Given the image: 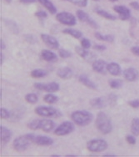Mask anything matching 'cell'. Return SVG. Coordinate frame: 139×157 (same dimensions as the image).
Here are the masks:
<instances>
[{
	"label": "cell",
	"instance_id": "6da1fadb",
	"mask_svg": "<svg viewBox=\"0 0 139 157\" xmlns=\"http://www.w3.org/2000/svg\"><path fill=\"white\" fill-rule=\"evenodd\" d=\"M97 129L103 135H108L112 130V124L111 120L106 113L101 111L97 114V119L95 121Z\"/></svg>",
	"mask_w": 139,
	"mask_h": 157
},
{
	"label": "cell",
	"instance_id": "7a4b0ae2",
	"mask_svg": "<svg viewBox=\"0 0 139 157\" xmlns=\"http://www.w3.org/2000/svg\"><path fill=\"white\" fill-rule=\"evenodd\" d=\"M71 118L76 124L79 126H85L92 122L93 115L87 110H77L72 113Z\"/></svg>",
	"mask_w": 139,
	"mask_h": 157
},
{
	"label": "cell",
	"instance_id": "3957f363",
	"mask_svg": "<svg viewBox=\"0 0 139 157\" xmlns=\"http://www.w3.org/2000/svg\"><path fill=\"white\" fill-rule=\"evenodd\" d=\"M27 127L33 130H42L44 132H50L51 130L54 129L55 123L51 120L49 119H42V120H33L28 123Z\"/></svg>",
	"mask_w": 139,
	"mask_h": 157
},
{
	"label": "cell",
	"instance_id": "277c9868",
	"mask_svg": "<svg viewBox=\"0 0 139 157\" xmlns=\"http://www.w3.org/2000/svg\"><path fill=\"white\" fill-rule=\"evenodd\" d=\"M35 134H26L24 136H18L13 142V146L17 151H24L33 143V137Z\"/></svg>",
	"mask_w": 139,
	"mask_h": 157
},
{
	"label": "cell",
	"instance_id": "5b68a950",
	"mask_svg": "<svg viewBox=\"0 0 139 157\" xmlns=\"http://www.w3.org/2000/svg\"><path fill=\"white\" fill-rule=\"evenodd\" d=\"M108 147V142L102 139L92 140L87 143V149L91 152H102Z\"/></svg>",
	"mask_w": 139,
	"mask_h": 157
},
{
	"label": "cell",
	"instance_id": "8992f818",
	"mask_svg": "<svg viewBox=\"0 0 139 157\" xmlns=\"http://www.w3.org/2000/svg\"><path fill=\"white\" fill-rule=\"evenodd\" d=\"M35 113L39 116L43 117H59L61 112L51 106H38L35 109Z\"/></svg>",
	"mask_w": 139,
	"mask_h": 157
},
{
	"label": "cell",
	"instance_id": "52a82bcc",
	"mask_svg": "<svg viewBox=\"0 0 139 157\" xmlns=\"http://www.w3.org/2000/svg\"><path fill=\"white\" fill-rule=\"evenodd\" d=\"M56 19L61 24L68 26H74L77 24L76 17L73 13H70L68 12H60L57 13Z\"/></svg>",
	"mask_w": 139,
	"mask_h": 157
},
{
	"label": "cell",
	"instance_id": "ba28073f",
	"mask_svg": "<svg viewBox=\"0 0 139 157\" xmlns=\"http://www.w3.org/2000/svg\"><path fill=\"white\" fill-rule=\"evenodd\" d=\"M74 130V125L70 121H64L55 129L54 134L57 136H67Z\"/></svg>",
	"mask_w": 139,
	"mask_h": 157
},
{
	"label": "cell",
	"instance_id": "9c48e42d",
	"mask_svg": "<svg viewBox=\"0 0 139 157\" xmlns=\"http://www.w3.org/2000/svg\"><path fill=\"white\" fill-rule=\"evenodd\" d=\"M33 87L38 90L45 91L48 93H54L59 90V85L56 82H51L49 84H43V83H35Z\"/></svg>",
	"mask_w": 139,
	"mask_h": 157
},
{
	"label": "cell",
	"instance_id": "30bf717a",
	"mask_svg": "<svg viewBox=\"0 0 139 157\" xmlns=\"http://www.w3.org/2000/svg\"><path fill=\"white\" fill-rule=\"evenodd\" d=\"M77 17L79 18V20L81 22H83V23H86L88 24L89 26L93 28V29H97L99 26L98 24L95 20H93V18H91L90 16L88 15V13L82 10H78L77 11Z\"/></svg>",
	"mask_w": 139,
	"mask_h": 157
},
{
	"label": "cell",
	"instance_id": "8fae6325",
	"mask_svg": "<svg viewBox=\"0 0 139 157\" xmlns=\"http://www.w3.org/2000/svg\"><path fill=\"white\" fill-rule=\"evenodd\" d=\"M41 39L46 45L52 49H57L59 48V43L56 38L52 35L47 34V33H42L41 34Z\"/></svg>",
	"mask_w": 139,
	"mask_h": 157
},
{
	"label": "cell",
	"instance_id": "7c38bea8",
	"mask_svg": "<svg viewBox=\"0 0 139 157\" xmlns=\"http://www.w3.org/2000/svg\"><path fill=\"white\" fill-rule=\"evenodd\" d=\"M113 10L115 12L118 13L119 15V18L122 20H128L131 18L130 9L126 6L123 5H116L113 7Z\"/></svg>",
	"mask_w": 139,
	"mask_h": 157
},
{
	"label": "cell",
	"instance_id": "4fadbf2b",
	"mask_svg": "<svg viewBox=\"0 0 139 157\" xmlns=\"http://www.w3.org/2000/svg\"><path fill=\"white\" fill-rule=\"evenodd\" d=\"M33 143L41 146H49L53 144V140L44 136H37L35 135L33 137Z\"/></svg>",
	"mask_w": 139,
	"mask_h": 157
},
{
	"label": "cell",
	"instance_id": "5bb4252c",
	"mask_svg": "<svg viewBox=\"0 0 139 157\" xmlns=\"http://www.w3.org/2000/svg\"><path fill=\"white\" fill-rule=\"evenodd\" d=\"M123 76L127 81L134 82L138 79L139 73L134 68H127L123 71Z\"/></svg>",
	"mask_w": 139,
	"mask_h": 157
},
{
	"label": "cell",
	"instance_id": "9a60e30c",
	"mask_svg": "<svg viewBox=\"0 0 139 157\" xmlns=\"http://www.w3.org/2000/svg\"><path fill=\"white\" fill-rule=\"evenodd\" d=\"M107 65H108V63H106V61L103 60V59H97V60H94L92 67L95 72L99 73V74H105Z\"/></svg>",
	"mask_w": 139,
	"mask_h": 157
},
{
	"label": "cell",
	"instance_id": "2e32d148",
	"mask_svg": "<svg viewBox=\"0 0 139 157\" xmlns=\"http://www.w3.org/2000/svg\"><path fill=\"white\" fill-rule=\"evenodd\" d=\"M12 137V132L11 130L8 129L7 127L1 125L0 126V139L3 144H7L10 141Z\"/></svg>",
	"mask_w": 139,
	"mask_h": 157
},
{
	"label": "cell",
	"instance_id": "e0dca14e",
	"mask_svg": "<svg viewBox=\"0 0 139 157\" xmlns=\"http://www.w3.org/2000/svg\"><path fill=\"white\" fill-rule=\"evenodd\" d=\"M107 70L108 72L113 76H118L122 74L121 66L116 62H112V63H108L107 65Z\"/></svg>",
	"mask_w": 139,
	"mask_h": 157
},
{
	"label": "cell",
	"instance_id": "ac0fdd59",
	"mask_svg": "<svg viewBox=\"0 0 139 157\" xmlns=\"http://www.w3.org/2000/svg\"><path fill=\"white\" fill-rule=\"evenodd\" d=\"M108 101L105 98L103 97H98V98H94L93 100H90V105L94 109H103L104 107H106Z\"/></svg>",
	"mask_w": 139,
	"mask_h": 157
},
{
	"label": "cell",
	"instance_id": "d6986e66",
	"mask_svg": "<svg viewBox=\"0 0 139 157\" xmlns=\"http://www.w3.org/2000/svg\"><path fill=\"white\" fill-rule=\"evenodd\" d=\"M75 50L76 52L78 53V55H79V56H81L82 59H84L86 60L90 61L92 60V59H93V58L95 57V55H94L93 53L88 52L86 48H82V46H81V47H80V46H76Z\"/></svg>",
	"mask_w": 139,
	"mask_h": 157
},
{
	"label": "cell",
	"instance_id": "ffe728a7",
	"mask_svg": "<svg viewBox=\"0 0 139 157\" xmlns=\"http://www.w3.org/2000/svg\"><path fill=\"white\" fill-rule=\"evenodd\" d=\"M41 58H42L43 60L47 61V62H56L57 60V55L53 53V51L50 50H47V49H43L41 52Z\"/></svg>",
	"mask_w": 139,
	"mask_h": 157
},
{
	"label": "cell",
	"instance_id": "44dd1931",
	"mask_svg": "<svg viewBox=\"0 0 139 157\" xmlns=\"http://www.w3.org/2000/svg\"><path fill=\"white\" fill-rule=\"evenodd\" d=\"M73 70L69 67H63L58 69L57 71V75L63 79H68L73 77Z\"/></svg>",
	"mask_w": 139,
	"mask_h": 157
},
{
	"label": "cell",
	"instance_id": "7402d4cb",
	"mask_svg": "<svg viewBox=\"0 0 139 157\" xmlns=\"http://www.w3.org/2000/svg\"><path fill=\"white\" fill-rule=\"evenodd\" d=\"M79 81L83 85H85L86 87H88V89H91V90H96L97 89V85L94 84V82L90 80L86 75L79 76Z\"/></svg>",
	"mask_w": 139,
	"mask_h": 157
},
{
	"label": "cell",
	"instance_id": "603a6c76",
	"mask_svg": "<svg viewBox=\"0 0 139 157\" xmlns=\"http://www.w3.org/2000/svg\"><path fill=\"white\" fill-rule=\"evenodd\" d=\"M42 6L46 8L49 11L51 14L57 13V8L54 6V4L52 3L50 0H38Z\"/></svg>",
	"mask_w": 139,
	"mask_h": 157
},
{
	"label": "cell",
	"instance_id": "cb8c5ba5",
	"mask_svg": "<svg viewBox=\"0 0 139 157\" xmlns=\"http://www.w3.org/2000/svg\"><path fill=\"white\" fill-rule=\"evenodd\" d=\"M95 12L97 13V14H98L101 17H103L104 18H107L108 20H116L117 17L113 14H111L110 13L107 12L106 10H103L102 9H95Z\"/></svg>",
	"mask_w": 139,
	"mask_h": 157
},
{
	"label": "cell",
	"instance_id": "d4e9b609",
	"mask_svg": "<svg viewBox=\"0 0 139 157\" xmlns=\"http://www.w3.org/2000/svg\"><path fill=\"white\" fill-rule=\"evenodd\" d=\"M95 37L97 38L100 41H104V42H109V43H113L114 42V36L111 35V34H106V35H103L99 32H96L94 33Z\"/></svg>",
	"mask_w": 139,
	"mask_h": 157
},
{
	"label": "cell",
	"instance_id": "484cf974",
	"mask_svg": "<svg viewBox=\"0 0 139 157\" xmlns=\"http://www.w3.org/2000/svg\"><path fill=\"white\" fill-rule=\"evenodd\" d=\"M63 33H65V34H68V35H71V36L74 38V39H80L81 37H82V33L80 32L79 30H77V29H65L63 30Z\"/></svg>",
	"mask_w": 139,
	"mask_h": 157
},
{
	"label": "cell",
	"instance_id": "4316f807",
	"mask_svg": "<svg viewBox=\"0 0 139 157\" xmlns=\"http://www.w3.org/2000/svg\"><path fill=\"white\" fill-rule=\"evenodd\" d=\"M131 131L133 136H139V118H134L131 123Z\"/></svg>",
	"mask_w": 139,
	"mask_h": 157
},
{
	"label": "cell",
	"instance_id": "83f0119b",
	"mask_svg": "<svg viewBox=\"0 0 139 157\" xmlns=\"http://www.w3.org/2000/svg\"><path fill=\"white\" fill-rule=\"evenodd\" d=\"M31 77H33L34 78H40L42 77H45L48 75L47 70H42V69H37V70H33L31 72Z\"/></svg>",
	"mask_w": 139,
	"mask_h": 157
},
{
	"label": "cell",
	"instance_id": "f1b7e54d",
	"mask_svg": "<svg viewBox=\"0 0 139 157\" xmlns=\"http://www.w3.org/2000/svg\"><path fill=\"white\" fill-rule=\"evenodd\" d=\"M123 85V82L119 78H113V79L109 80V86L112 89L118 90V89H121Z\"/></svg>",
	"mask_w": 139,
	"mask_h": 157
},
{
	"label": "cell",
	"instance_id": "f546056e",
	"mask_svg": "<svg viewBox=\"0 0 139 157\" xmlns=\"http://www.w3.org/2000/svg\"><path fill=\"white\" fill-rule=\"evenodd\" d=\"M43 100L46 103H48V104H54V103H56L58 100V97L54 95V94H53L52 93H49V94L44 95Z\"/></svg>",
	"mask_w": 139,
	"mask_h": 157
},
{
	"label": "cell",
	"instance_id": "4dcf8cb0",
	"mask_svg": "<svg viewBox=\"0 0 139 157\" xmlns=\"http://www.w3.org/2000/svg\"><path fill=\"white\" fill-rule=\"evenodd\" d=\"M25 100L29 104H36L38 100V97L36 94L30 93V94H27L25 95Z\"/></svg>",
	"mask_w": 139,
	"mask_h": 157
},
{
	"label": "cell",
	"instance_id": "1f68e13d",
	"mask_svg": "<svg viewBox=\"0 0 139 157\" xmlns=\"http://www.w3.org/2000/svg\"><path fill=\"white\" fill-rule=\"evenodd\" d=\"M62 1H67V2H70L74 5L81 7V8H84L88 5V0H62Z\"/></svg>",
	"mask_w": 139,
	"mask_h": 157
},
{
	"label": "cell",
	"instance_id": "d6a6232c",
	"mask_svg": "<svg viewBox=\"0 0 139 157\" xmlns=\"http://www.w3.org/2000/svg\"><path fill=\"white\" fill-rule=\"evenodd\" d=\"M6 24L7 26L11 29V31H13L14 33H18V25L16 23L13 22L11 20H6Z\"/></svg>",
	"mask_w": 139,
	"mask_h": 157
},
{
	"label": "cell",
	"instance_id": "836d02e7",
	"mask_svg": "<svg viewBox=\"0 0 139 157\" xmlns=\"http://www.w3.org/2000/svg\"><path fill=\"white\" fill-rule=\"evenodd\" d=\"M58 54H59V56L63 58V59H68V58H70L72 56V53L68 51V50H67V49H64V48L60 49Z\"/></svg>",
	"mask_w": 139,
	"mask_h": 157
},
{
	"label": "cell",
	"instance_id": "e575fe53",
	"mask_svg": "<svg viewBox=\"0 0 139 157\" xmlns=\"http://www.w3.org/2000/svg\"><path fill=\"white\" fill-rule=\"evenodd\" d=\"M0 117L2 119H9L10 117V112L5 108L0 109Z\"/></svg>",
	"mask_w": 139,
	"mask_h": 157
},
{
	"label": "cell",
	"instance_id": "d590c367",
	"mask_svg": "<svg viewBox=\"0 0 139 157\" xmlns=\"http://www.w3.org/2000/svg\"><path fill=\"white\" fill-rule=\"evenodd\" d=\"M81 46L82 48H86V49H88V48L91 47V42L90 40L86 38H83L81 41Z\"/></svg>",
	"mask_w": 139,
	"mask_h": 157
},
{
	"label": "cell",
	"instance_id": "8d00e7d4",
	"mask_svg": "<svg viewBox=\"0 0 139 157\" xmlns=\"http://www.w3.org/2000/svg\"><path fill=\"white\" fill-rule=\"evenodd\" d=\"M35 16L37 18H40V19H43V18H48V13L45 11H42V10H39L38 12L35 13Z\"/></svg>",
	"mask_w": 139,
	"mask_h": 157
},
{
	"label": "cell",
	"instance_id": "74e56055",
	"mask_svg": "<svg viewBox=\"0 0 139 157\" xmlns=\"http://www.w3.org/2000/svg\"><path fill=\"white\" fill-rule=\"evenodd\" d=\"M128 105L133 107V109H138L139 108V100H133L128 101Z\"/></svg>",
	"mask_w": 139,
	"mask_h": 157
},
{
	"label": "cell",
	"instance_id": "f35d334b",
	"mask_svg": "<svg viewBox=\"0 0 139 157\" xmlns=\"http://www.w3.org/2000/svg\"><path fill=\"white\" fill-rule=\"evenodd\" d=\"M134 136H126V140H127V142L128 143V144H130V145H135V144H136L137 140H136V138L134 137Z\"/></svg>",
	"mask_w": 139,
	"mask_h": 157
},
{
	"label": "cell",
	"instance_id": "ab89813d",
	"mask_svg": "<svg viewBox=\"0 0 139 157\" xmlns=\"http://www.w3.org/2000/svg\"><path fill=\"white\" fill-rule=\"evenodd\" d=\"M117 100H118V96L114 94H111L109 95L108 97V101L110 104H112V105H115L116 102H117Z\"/></svg>",
	"mask_w": 139,
	"mask_h": 157
},
{
	"label": "cell",
	"instance_id": "60d3db41",
	"mask_svg": "<svg viewBox=\"0 0 139 157\" xmlns=\"http://www.w3.org/2000/svg\"><path fill=\"white\" fill-rule=\"evenodd\" d=\"M94 50H97V51H104V50H106L107 47L105 45H102V44H96V45H94L93 47Z\"/></svg>",
	"mask_w": 139,
	"mask_h": 157
},
{
	"label": "cell",
	"instance_id": "b9f144b4",
	"mask_svg": "<svg viewBox=\"0 0 139 157\" xmlns=\"http://www.w3.org/2000/svg\"><path fill=\"white\" fill-rule=\"evenodd\" d=\"M131 51L133 55L136 56H139V46H133L131 48Z\"/></svg>",
	"mask_w": 139,
	"mask_h": 157
},
{
	"label": "cell",
	"instance_id": "7bdbcfd3",
	"mask_svg": "<svg viewBox=\"0 0 139 157\" xmlns=\"http://www.w3.org/2000/svg\"><path fill=\"white\" fill-rule=\"evenodd\" d=\"M130 6L132 7L133 9H135V10H137V11H139V3L138 2H136V1L131 2Z\"/></svg>",
	"mask_w": 139,
	"mask_h": 157
},
{
	"label": "cell",
	"instance_id": "ee69618b",
	"mask_svg": "<svg viewBox=\"0 0 139 157\" xmlns=\"http://www.w3.org/2000/svg\"><path fill=\"white\" fill-rule=\"evenodd\" d=\"M19 2L24 4H29V3H33L37 2V0H19Z\"/></svg>",
	"mask_w": 139,
	"mask_h": 157
},
{
	"label": "cell",
	"instance_id": "f6af8a7d",
	"mask_svg": "<svg viewBox=\"0 0 139 157\" xmlns=\"http://www.w3.org/2000/svg\"><path fill=\"white\" fill-rule=\"evenodd\" d=\"M0 45H1V50H3L4 48H6V47H5V44H4V43H3V41L2 39L0 40Z\"/></svg>",
	"mask_w": 139,
	"mask_h": 157
},
{
	"label": "cell",
	"instance_id": "bcb514c9",
	"mask_svg": "<svg viewBox=\"0 0 139 157\" xmlns=\"http://www.w3.org/2000/svg\"><path fill=\"white\" fill-rule=\"evenodd\" d=\"M3 62V53H0V63L2 64Z\"/></svg>",
	"mask_w": 139,
	"mask_h": 157
},
{
	"label": "cell",
	"instance_id": "7dc6e473",
	"mask_svg": "<svg viewBox=\"0 0 139 157\" xmlns=\"http://www.w3.org/2000/svg\"><path fill=\"white\" fill-rule=\"evenodd\" d=\"M4 1H5L7 3H10L11 2H12V0H4Z\"/></svg>",
	"mask_w": 139,
	"mask_h": 157
},
{
	"label": "cell",
	"instance_id": "c3c4849f",
	"mask_svg": "<svg viewBox=\"0 0 139 157\" xmlns=\"http://www.w3.org/2000/svg\"><path fill=\"white\" fill-rule=\"evenodd\" d=\"M111 2H115V1H117V0H110Z\"/></svg>",
	"mask_w": 139,
	"mask_h": 157
},
{
	"label": "cell",
	"instance_id": "681fc988",
	"mask_svg": "<svg viewBox=\"0 0 139 157\" xmlns=\"http://www.w3.org/2000/svg\"><path fill=\"white\" fill-rule=\"evenodd\" d=\"M93 1H96V2H98L99 0H93Z\"/></svg>",
	"mask_w": 139,
	"mask_h": 157
}]
</instances>
